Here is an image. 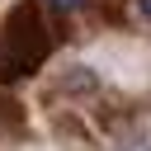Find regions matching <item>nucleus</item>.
<instances>
[{
  "instance_id": "f03ea898",
  "label": "nucleus",
  "mask_w": 151,
  "mask_h": 151,
  "mask_svg": "<svg viewBox=\"0 0 151 151\" xmlns=\"http://www.w3.org/2000/svg\"><path fill=\"white\" fill-rule=\"evenodd\" d=\"M137 19H142V24H151V0H137Z\"/></svg>"
},
{
  "instance_id": "f257e3e1",
  "label": "nucleus",
  "mask_w": 151,
  "mask_h": 151,
  "mask_svg": "<svg viewBox=\"0 0 151 151\" xmlns=\"http://www.w3.org/2000/svg\"><path fill=\"white\" fill-rule=\"evenodd\" d=\"M47 5H52V9H80L85 0H47Z\"/></svg>"
}]
</instances>
